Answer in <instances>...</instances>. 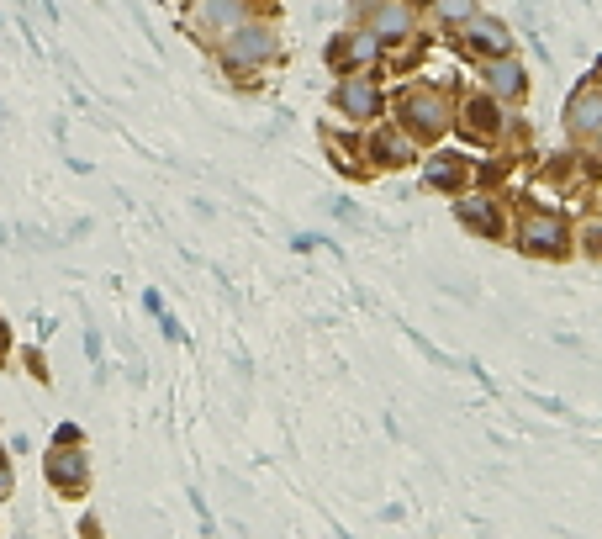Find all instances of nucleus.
Instances as JSON below:
<instances>
[{
    "instance_id": "obj_10",
    "label": "nucleus",
    "mask_w": 602,
    "mask_h": 539,
    "mask_svg": "<svg viewBox=\"0 0 602 539\" xmlns=\"http://www.w3.org/2000/svg\"><path fill=\"white\" fill-rule=\"evenodd\" d=\"M344 101H349L354 111H365V106H370V90H365V85H349V90H344Z\"/></svg>"
},
{
    "instance_id": "obj_9",
    "label": "nucleus",
    "mask_w": 602,
    "mask_h": 539,
    "mask_svg": "<svg viewBox=\"0 0 602 539\" xmlns=\"http://www.w3.org/2000/svg\"><path fill=\"white\" fill-rule=\"evenodd\" d=\"M470 122H476L481 133H492V106H486V101H476V106H470Z\"/></svg>"
},
{
    "instance_id": "obj_3",
    "label": "nucleus",
    "mask_w": 602,
    "mask_h": 539,
    "mask_svg": "<svg viewBox=\"0 0 602 539\" xmlns=\"http://www.w3.org/2000/svg\"><path fill=\"white\" fill-rule=\"evenodd\" d=\"M523 244H529V249H560V222L555 217H534L529 228H523Z\"/></svg>"
},
{
    "instance_id": "obj_12",
    "label": "nucleus",
    "mask_w": 602,
    "mask_h": 539,
    "mask_svg": "<svg viewBox=\"0 0 602 539\" xmlns=\"http://www.w3.org/2000/svg\"><path fill=\"white\" fill-rule=\"evenodd\" d=\"M587 244H592V249L602 254V228H587Z\"/></svg>"
},
{
    "instance_id": "obj_1",
    "label": "nucleus",
    "mask_w": 602,
    "mask_h": 539,
    "mask_svg": "<svg viewBox=\"0 0 602 539\" xmlns=\"http://www.w3.org/2000/svg\"><path fill=\"white\" fill-rule=\"evenodd\" d=\"M407 122L418 133H439L444 127V101L439 96H407Z\"/></svg>"
},
{
    "instance_id": "obj_2",
    "label": "nucleus",
    "mask_w": 602,
    "mask_h": 539,
    "mask_svg": "<svg viewBox=\"0 0 602 539\" xmlns=\"http://www.w3.org/2000/svg\"><path fill=\"white\" fill-rule=\"evenodd\" d=\"M571 122L581 127V133H597V127H602V90H592V96H576Z\"/></svg>"
},
{
    "instance_id": "obj_8",
    "label": "nucleus",
    "mask_w": 602,
    "mask_h": 539,
    "mask_svg": "<svg viewBox=\"0 0 602 539\" xmlns=\"http://www.w3.org/2000/svg\"><path fill=\"white\" fill-rule=\"evenodd\" d=\"M492 85L502 90V96H518V85H523V69H518V64H497V69H492Z\"/></svg>"
},
{
    "instance_id": "obj_4",
    "label": "nucleus",
    "mask_w": 602,
    "mask_h": 539,
    "mask_svg": "<svg viewBox=\"0 0 602 539\" xmlns=\"http://www.w3.org/2000/svg\"><path fill=\"white\" fill-rule=\"evenodd\" d=\"M470 43L486 48V53H507V32L497 22H470Z\"/></svg>"
},
{
    "instance_id": "obj_5",
    "label": "nucleus",
    "mask_w": 602,
    "mask_h": 539,
    "mask_svg": "<svg viewBox=\"0 0 602 539\" xmlns=\"http://www.w3.org/2000/svg\"><path fill=\"white\" fill-rule=\"evenodd\" d=\"M407 22H412L407 6H386L381 16H375V32H381V37H402V32H407Z\"/></svg>"
},
{
    "instance_id": "obj_7",
    "label": "nucleus",
    "mask_w": 602,
    "mask_h": 539,
    "mask_svg": "<svg viewBox=\"0 0 602 539\" xmlns=\"http://www.w3.org/2000/svg\"><path fill=\"white\" fill-rule=\"evenodd\" d=\"M460 217H465V222H476V228H486V233H497V228H502L497 212L486 207V201H460Z\"/></svg>"
},
{
    "instance_id": "obj_6",
    "label": "nucleus",
    "mask_w": 602,
    "mask_h": 539,
    "mask_svg": "<svg viewBox=\"0 0 602 539\" xmlns=\"http://www.w3.org/2000/svg\"><path fill=\"white\" fill-rule=\"evenodd\" d=\"M233 53H238V59H259V53H270V37L259 32V27H243V37L233 43Z\"/></svg>"
},
{
    "instance_id": "obj_11",
    "label": "nucleus",
    "mask_w": 602,
    "mask_h": 539,
    "mask_svg": "<svg viewBox=\"0 0 602 539\" xmlns=\"http://www.w3.org/2000/svg\"><path fill=\"white\" fill-rule=\"evenodd\" d=\"M444 16H470V0H439Z\"/></svg>"
}]
</instances>
